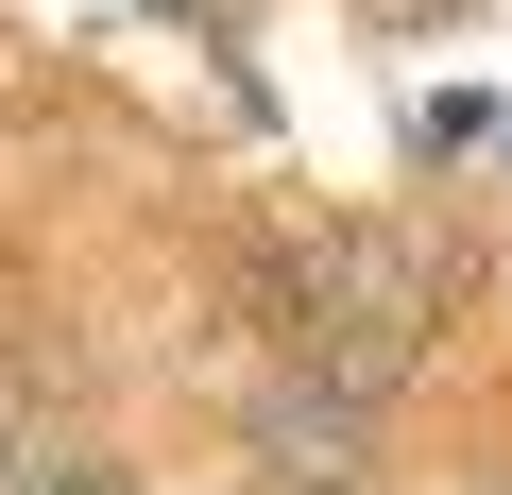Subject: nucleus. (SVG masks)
Segmentation results:
<instances>
[{
    "mask_svg": "<svg viewBox=\"0 0 512 495\" xmlns=\"http://www.w3.org/2000/svg\"><path fill=\"white\" fill-rule=\"evenodd\" d=\"M495 342H512V239H495Z\"/></svg>",
    "mask_w": 512,
    "mask_h": 495,
    "instance_id": "obj_5",
    "label": "nucleus"
},
{
    "mask_svg": "<svg viewBox=\"0 0 512 495\" xmlns=\"http://www.w3.org/2000/svg\"><path fill=\"white\" fill-rule=\"evenodd\" d=\"M0 495H154V461L120 427H18L0 444Z\"/></svg>",
    "mask_w": 512,
    "mask_h": 495,
    "instance_id": "obj_2",
    "label": "nucleus"
},
{
    "mask_svg": "<svg viewBox=\"0 0 512 495\" xmlns=\"http://www.w3.org/2000/svg\"><path fill=\"white\" fill-rule=\"evenodd\" d=\"M461 495H512V478H461Z\"/></svg>",
    "mask_w": 512,
    "mask_h": 495,
    "instance_id": "obj_6",
    "label": "nucleus"
},
{
    "mask_svg": "<svg viewBox=\"0 0 512 495\" xmlns=\"http://www.w3.org/2000/svg\"><path fill=\"white\" fill-rule=\"evenodd\" d=\"M478 137H495V103H461V86H444V103H410V171H461Z\"/></svg>",
    "mask_w": 512,
    "mask_h": 495,
    "instance_id": "obj_3",
    "label": "nucleus"
},
{
    "mask_svg": "<svg viewBox=\"0 0 512 495\" xmlns=\"http://www.w3.org/2000/svg\"><path fill=\"white\" fill-rule=\"evenodd\" d=\"M222 461H239V495H410V410L342 393L308 359H239L222 376Z\"/></svg>",
    "mask_w": 512,
    "mask_h": 495,
    "instance_id": "obj_1",
    "label": "nucleus"
},
{
    "mask_svg": "<svg viewBox=\"0 0 512 495\" xmlns=\"http://www.w3.org/2000/svg\"><path fill=\"white\" fill-rule=\"evenodd\" d=\"M342 18H359V35H478L495 0H342Z\"/></svg>",
    "mask_w": 512,
    "mask_h": 495,
    "instance_id": "obj_4",
    "label": "nucleus"
},
{
    "mask_svg": "<svg viewBox=\"0 0 512 495\" xmlns=\"http://www.w3.org/2000/svg\"><path fill=\"white\" fill-rule=\"evenodd\" d=\"M0 444H18V410H0Z\"/></svg>",
    "mask_w": 512,
    "mask_h": 495,
    "instance_id": "obj_7",
    "label": "nucleus"
},
{
    "mask_svg": "<svg viewBox=\"0 0 512 495\" xmlns=\"http://www.w3.org/2000/svg\"><path fill=\"white\" fill-rule=\"evenodd\" d=\"M222 495H239V478H222Z\"/></svg>",
    "mask_w": 512,
    "mask_h": 495,
    "instance_id": "obj_8",
    "label": "nucleus"
}]
</instances>
